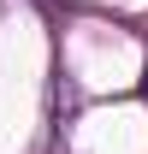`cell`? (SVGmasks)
Instances as JSON below:
<instances>
[{"instance_id":"1","label":"cell","mask_w":148,"mask_h":154,"mask_svg":"<svg viewBox=\"0 0 148 154\" xmlns=\"http://www.w3.org/2000/svg\"><path fill=\"white\" fill-rule=\"evenodd\" d=\"M142 95H148V71H142Z\"/></svg>"}]
</instances>
